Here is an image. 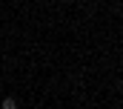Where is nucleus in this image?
<instances>
[{
    "label": "nucleus",
    "instance_id": "f257e3e1",
    "mask_svg": "<svg viewBox=\"0 0 123 109\" xmlns=\"http://www.w3.org/2000/svg\"><path fill=\"white\" fill-rule=\"evenodd\" d=\"M0 109H17V101L9 95V98H3V103H0Z\"/></svg>",
    "mask_w": 123,
    "mask_h": 109
}]
</instances>
